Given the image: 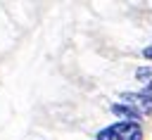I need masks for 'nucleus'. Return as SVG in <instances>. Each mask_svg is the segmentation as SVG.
<instances>
[{
	"instance_id": "obj_1",
	"label": "nucleus",
	"mask_w": 152,
	"mask_h": 140,
	"mask_svg": "<svg viewBox=\"0 0 152 140\" xmlns=\"http://www.w3.org/2000/svg\"><path fill=\"white\" fill-rule=\"evenodd\" d=\"M95 140H142V128L138 121H116L102 128Z\"/></svg>"
},
{
	"instance_id": "obj_2",
	"label": "nucleus",
	"mask_w": 152,
	"mask_h": 140,
	"mask_svg": "<svg viewBox=\"0 0 152 140\" xmlns=\"http://www.w3.org/2000/svg\"><path fill=\"white\" fill-rule=\"evenodd\" d=\"M121 102L135 107L142 116H145V114H152V97H150L147 93H124V95H121Z\"/></svg>"
},
{
	"instance_id": "obj_3",
	"label": "nucleus",
	"mask_w": 152,
	"mask_h": 140,
	"mask_svg": "<svg viewBox=\"0 0 152 140\" xmlns=\"http://www.w3.org/2000/svg\"><path fill=\"white\" fill-rule=\"evenodd\" d=\"M112 112H114L116 116H124V121H140V116H142L135 107H131V104H126V102H114V104H112Z\"/></svg>"
},
{
	"instance_id": "obj_4",
	"label": "nucleus",
	"mask_w": 152,
	"mask_h": 140,
	"mask_svg": "<svg viewBox=\"0 0 152 140\" xmlns=\"http://www.w3.org/2000/svg\"><path fill=\"white\" fill-rule=\"evenodd\" d=\"M135 78L142 83V93H147L152 97V66H140L135 71Z\"/></svg>"
},
{
	"instance_id": "obj_5",
	"label": "nucleus",
	"mask_w": 152,
	"mask_h": 140,
	"mask_svg": "<svg viewBox=\"0 0 152 140\" xmlns=\"http://www.w3.org/2000/svg\"><path fill=\"white\" fill-rule=\"evenodd\" d=\"M142 57H145V59H152V45H147V47L142 50Z\"/></svg>"
}]
</instances>
